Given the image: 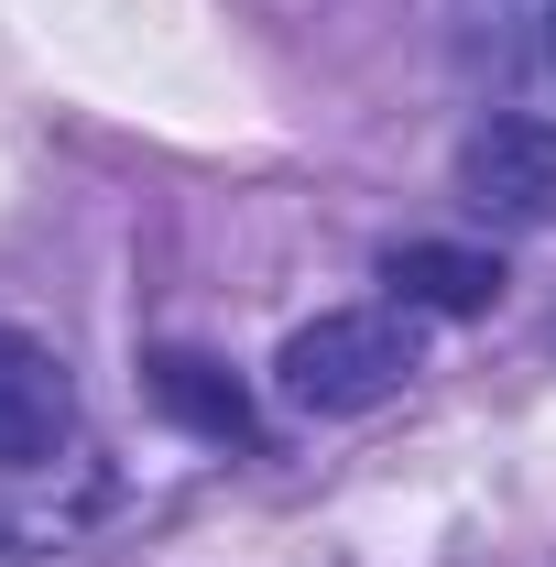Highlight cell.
Returning a JSON list of instances; mask_svg holds the SVG:
<instances>
[{
    "label": "cell",
    "mask_w": 556,
    "mask_h": 567,
    "mask_svg": "<svg viewBox=\"0 0 556 567\" xmlns=\"http://www.w3.org/2000/svg\"><path fill=\"white\" fill-rule=\"evenodd\" d=\"M274 371H284V393H295L306 415H360V404L404 393V371H415V328H404L393 306H339V317L295 328Z\"/></svg>",
    "instance_id": "1"
},
{
    "label": "cell",
    "mask_w": 556,
    "mask_h": 567,
    "mask_svg": "<svg viewBox=\"0 0 556 567\" xmlns=\"http://www.w3.org/2000/svg\"><path fill=\"white\" fill-rule=\"evenodd\" d=\"M459 197L502 229H546L556 218V121H481L459 142Z\"/></svg>",
    "instance_id": "2"
},
{
    "label": "cell",
    "mask_w": 556,
    "mask_h": 567,
    "mask_svg": "<svg viewBox=\"0 0 556 567\" xmlns=\"http://www.w3.org/2000/svg\"><path fill=\"white\" fill-rule=\"evenodd\" d=\"M66 371L44 339H22V328H0V470H33V458H55L66 447Z\"/></svg>",
    "instance_id": "3"
},
{
    "label": "cell",
    "mask_w": 556,
    "mask_h": 567,
    "mask_svg": "<svg viewBox=\"0 0 556 567\" xmlns=\"http://www.w3.org/2000/svg\"><path fill=\"white\" fill-rule=\"evenodd\" d=\"M142 393L186 425V436H208V447H251V425H262L251 393H240L208 350H153V360H142Z\"/></svg>",
    "instance_id": "4"
},
{
    "label": "cell",
    "mask_w": 556,
    "mask_h": 567,
    "mask_svg": "<svg viewBox=\"0 0 556 567\" xmlns=\"http://www.w3.org/2000/svg\"><path fill=\"white\" fill-rule=\"evenodd\" d=\"M382 284H393L404 306H425V317H491V306H502V262L470 251V240H404V251L382 262Z\"/></svg>",
    "instance_id": "5"
},
{
    "label": "cell",
    "mask_w": 556,
    "mask_h": 567,
    "mask_svg": "<svg viewBox=\"0 0 556 567\" xmlns=\"http://www.w3.org/2000/svg\"><path fill=\"white\" fill-rule=\"evenodd\" d=\"M546 55H556V33H546Z\"/></svg>",
    "instance_id": "6"
}]
</instances>
